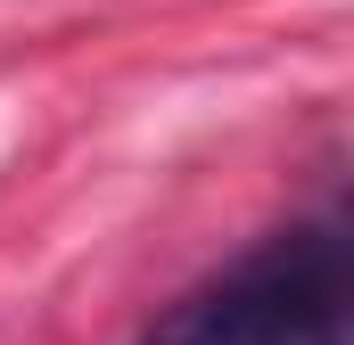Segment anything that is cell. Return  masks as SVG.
<instances>
[{"mask_svg":"<svg viewBox=\"0 0 354 345\" xmlns=\"http://www.w3.org/2000/svg\"><path fill=\"white\" fill-rule=\"evenodd\" d=\"M346 313H354L346 230L322 214V222H288L256 239L223 279L174 304L149 345H346Z\"/></svg>","mask_w":354,"mask_h":345,"instance_id":"1","label":"cell"}]
</instances>
